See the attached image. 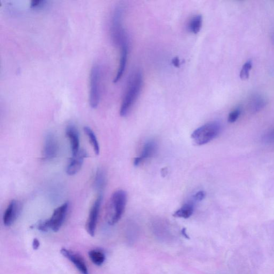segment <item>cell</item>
<instances>
[{
    "instance_id": "24",
    "label": "cell",
    "mask_w": 274,
    "mask_h": 274,
    "mask_svg": "<svg viewBox=\"0 0 274 274\" xmlns=\"http://www.w3.org/2000/svg\"><path fill=\"white\" fill-rule=\"evenodd\" d=\"M40 247V241L37 238H35L32 242V248L34 250H37Z\"/></svg>"
},
{
    "instance_id": "22",
    "label": "cell",
    "mask_w": 274,
    "mask_h": 274,
    "mask_svg": "<svg viewBox=\"0 0 274 274\" xmlns=\"http://www.w3.org/2000/svg\"><path fill=\"white\" fill-rule=\"evenodd\" d=\"M205 197V193L202 191H199L193 196V200L195 202L201 201H202Z\"/></svg>"
},
{
    "instance_id": "6",
    "label": "cell",
    "mask_w": 274,
    "mask_h": 274,
    "mask_svg": "<svg viewBox=\"0 0 274 274\" xmlns=\"http://www.w3.org/2000/svg\"><path fill=\"white\" fill-rule=\"evenodd\" d=\"M100 68L95 64L91 69L90 78L89 103L92 109L98 107L100 99Z\"/></svg>"
},
{
    "instance_id": "16",
    "label": "cell",
    "mask_w": 274,
    "mask_h": 274,
    "mask_svg": "<svg viewBox=\"0 0 274 274\" xmlns=\"http://www.w3.org/2000/svg\"><path fill=\"white\" fill-rule=\"evenodd\" d=\"M202 17L201 15H196L191 19L188 25V29L193 34H197L201 29Z\"/></svg>"
},
{
    "instance_id": "25",
    "label": "cell",
    "mask_w": 274,
    "mask_h": 274,
    "mask_svg": "<svg viewBox=\"0 0 274 274\" xmlns=\"http://www.w3.org/2000/svg\"><path fill=\"white\" fill-rule=\"evenodd\" d=\"M173 63L174 64V65L177 67H179L180 66V60H179V58L177 57H176L174 59V60H173Z\"/></svg>"
},
{
    "instance_id": "15",
    "label": "cell",
    "mask_w": 274,
    "mask_h": 274,
    "mask_svg": "<svg viewBox=\"0 0 274 274\" xmlns=\"http://www.w3.org/2000/svg\"><path fill=\"white\" fill-rule=\"evenodd\" d=\"M195 201H189L184 204L179 210L173 214L176 218L188 219L189 218L195 210Z\"/></svg>"
},
{
    "instance_id": "7",
    "label": "cell",
    "mask_w": 274,
    "mask_h": 274,
    "mask_svg": "<svg viewBox=\"0 0 274 274\" xmlns=\"http://www.w3.org/2000/svg\"><path fill=\"white\" fill-rule=\"evenodd\" d=\"M102 196H99L91 207L87 223V230L88 234L92 237H94L96 226L98 221V218L102 202Z\"/></svg>"
},
{
    "instance_id": "8",
    "label": "cell",
    "mask_w": 274,
    "mask_h": 274,
    "mask_svg": "<svg viewBox=\"0 0 274 274\" xmlns=\"http://www.w3.org/2000/svg\"><path fill=\"white\" fill-rule=\"evenodd\" d=\"M21 203L19 201L13 200L10 202L3 215V221L6 227H10L18 219L21 211Z\"/></svg>"
},
{
    "instance_id": "17",
    "label": "cell",
    "mask_w": 274,
    "mask_h": 274,
    "mask_svg": "<svg viewBox=\"0 0 274 274\" xmlns=\"http://www.w3.org/2000/svg\"><path fill=\"white\" fill-rule=\"evenodd\" d=\"M84 131L86 135H87L90 144L92 145L94 153L96 155H99L100 150V145L97 138H96L93 131L88 127H85Z\"/></svg>"
},
{
    "instance_id": "2",
    "label": "cell",
    "mask_w": 274,
    "mask_h": 274,
    "mask_svg": "<svg viewBox=\"0 0 274 274\" xmlns=\"http://www.w3.org/2000/svg\"><path fill=\"white\" fill-rule=\"evenodd\" d=\"M127 202V194L124 190H117L111 195L107 208L109 224L114 225L120 221L125 212Z\"/></svg>"
},
{
    "instance_id": "5",
    "label": "cell",
    "mask_w": 274,
    "mask_h": 274,
    "mask_svg": "<svg viewBox=\"0 0 274 274\" xmlns=\"http://www.w3.org/2000/svg\"><path fill=\"white\" fill-rule=\"evenodd\" d=\"M221 128V125L218 122H209L193 131L191 138L198 145H205L219 135Z\"/></svg>"
},
{
    "instance_id": "1",
    "label": "cell",
    "mask_w": 274,
    "mask_h": 274,
    "mask_svg": "<svg viewBox=\"0 0 274 274\" xmlns=\"http://www.w3.org/2000/svg\"><path fill=\"white\" fill-rule=\"evenodd\" d=\"M143 84L142 73L139 71L134 72L128 80L125 97L122 101L120 109V115L126 116L136 103L141 92Z\"/></svg>"
},
{
    "instance_id": "9",
    "label": "cell",
    "mask_w": 274,
    "mask_h": 274,
    "mask_svg": "<svg viewBox=\"0 0 274 274\" xmlns=\"http://www.w3.org/2000/svg\"><path fill=\"white\" fill-rule=\"evenodd\" d=\"M61 254L66 258L71 261L80 273L89 274L87 265L84 259L79 255L66 248H62L61 250Z\"/></svg>"
},
{
    "instance_id": "13",
    "label": "cell",
    "mask_w": 274,
    "mask_h": 274,
    "mask_svg": "<svg viewBox=\"0 0 274 274\" xmlns=\"http://www.w3.org/2000/svg\"><path fill=\"white\" fill-rule=\"evenodd\" d=\"M66 135L68 138L72 150V156L76 155L80 150L79 132L74 126H69L66 129Z\"/></svg>"
},
{
    "instance_id": "19",
    "label": "cell",
    "mask_w": 274,
    "mask_h": 274,
    "mask_svg": "<svg viewBox=\"0 0 274 274\" xmlns=\"http://www.w3.org/2000/svg\"><path fill=\"white\" fill-rule=\"evenodd\" d=\"M106 184V176L104 172L101 170H98L96 172L95 180L94 186L96 189L102 190L105 187Z\"/></svg>"
},
{
    "instance_id": "21",
    "label": "cell",
    "mask_w": 274,
    "mask_h": 274,
    "mask_svg": "<svg viewBox=\"0 0 274 274\" xmlns=\"http://www.w3.org/2000/svg\"><path fill=\"white\" fill-rule=\"evenodd\" d=\"M240 114V110L236 109L230 112L228 116V122L233 123L237 121Z\"/></svg>"
},
{
    "instance_id": "14",
    "label": "cell",
    "mask_w": 274,
    "mask_h": 274,
    "mask_svg": "<svg viewBox=\"0 0 274 274\" xmlns=\"http://www.w3.org/2000/svg\"><path fill=\"white\" fill-rule=\"evenodd\" d=\"M128 54V45L123 46L121 47V56L119 69L114 79V82H119L124 74L127 64Z\"/></svg>"
},
{
    "instance_id": "4",
    "label": "cell",
    "mask_w": 274,
    "mask_h": 274,
    "mask_svg": "<svg viewBox=\"0 0 274 274\" xmlns=\"http://www.w3.org/2000/svg\"><path fill=\"white\" fill-rule=\"evenodd\" d=\"M69 208V203L65 202L56 208L52 217L37 223V228L42 232H47L52 230L54 232H57L62 227L67 216Z\"/></svg>"
},
{
    "instance_id": "11",
    "label": "cell",
    "mask_w": 274,
    "mask_h": 274,
    "mask_svg": "<svg viewBox=\"0 0 274 274\" xmlns=\"http://www.w3.org/2000/svg\"><path fill=\"white\" fill-rule=\"evenodd\" d=\"M58 145L56 137L52 133L48 134L45 140L43 157L46 160L55 158L58 153Z\"/></svg>"
},
{
    "instance_id": "23",
    "label": "cell",
    "mask_w": 274,
    "mask_h": 274,
    "mask_svg": "<svg viewBox=\"0 0 274 274\" xmlns=\"http://www.w3.org/2000/svg\"><path fill=\"white\" fill-rule=\"evenodd\" d=\"M45 3L46 1L42 0H34L31 3V7L33 8H40L44 6Z\"/></svg>"
},
{
    "instance_id": "10",
    "label": "cell",
    "mask_w": 274,
    "mask_h": 274,
    "mask_svg": "<svg viewBox=\"0 0 274 274\" xmlns=\"http://www.w3.org/2000/svg\"><path fill=\"white\" fill-rule=\"evenodd\" d=\"M87 157L88 153L84 149H80L77 154L72 156L67 166V174L70 176L77 174L81 169L84 159Z\"/></svg>"
},
{
    "instance_id": "20",
    "label": "cell",
    "mask_w": 274,
    "mask_h": 274,
    "mask_svg": "<svg viewBox=\"0 0 274 274\" xmlns=\"http://www.w3.org/2000/svg\"><path fill=\"white\" fill-rule=\"evenodd\" d=\"M252 68V63L251 61H247L241 68L239 76L241 80L248 79L250 76V73Z\"/></svg>"
},
{
    "instance_id": "12",
    "label": "cell",
    "mask_w": 274,
    "mask_h": 274,
    "mask_svg": "<svg viewBox=\"0 0 274 274\" xmlns=\"http://www.w3.org/2000/svg\"><path fill=\"white\" fill-rule=\"evenodd\" d=\"M157 144L153 141H150L144 145L142 153L139 157L134 160V165L138 166L143 162L145 160L149 159L157 152Z\"/></svg>"
},
{
    "instance_id": "3",
    "label": "cell",
    "mask_w": 274,
    "mask_h": 274,
    "mask_svg": "<svg viewBox=\"0 0 274 274\" xmlns=\"http://www.w3.org/2000/svg\"><path fill=\"white\" fill-rule=\"evenodd\" d=\"M124 7L118 5L112 14L111 21V36L112 41L116 45L121 47L128 45V37L123 25Z\"/></svg>"
},
{
    "instance_id": "18",
    "label": "cell",
    "mask_w": 274,
    "mask_h": 274,
    "mask_svg": "<svg viewBox=\"0 0 274 274\" xmlns=\"http://www.w3.org/2000/svg\"><path fill=\"white\" fill-rule=\"evenodd\" d=\"M89 256L93 264L98 266L103 265L106 260L104 252L99 250L90 251L89 252Z\"/></svg>"
}]
</instances>
